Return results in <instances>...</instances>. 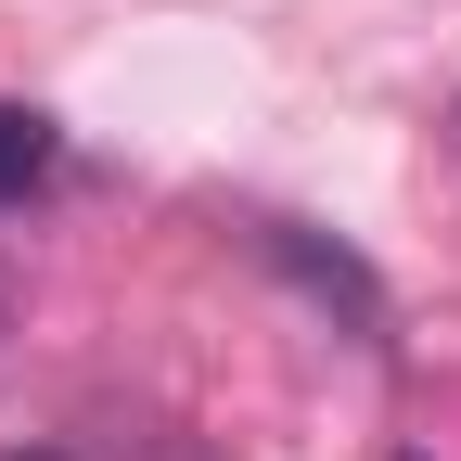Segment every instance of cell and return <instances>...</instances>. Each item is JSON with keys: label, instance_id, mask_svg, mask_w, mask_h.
Segmentation results:
<instances>
[{"label": "cell", "instance_id": "1", "mask_svg": "<svg viewBox=\"0 0 461 461\" xmlns=\"http://www.w3.org/2000/svg\"><path fill=\"white\" fill-rule=\"evenodd\" d=\"M269 257L295 269V282H308L321 308H346V333H359V346H384V333H397V308H384V282H372L359 257H346V244H321V230H295V218H282V230H269Z\"/></svg>", "mask_w": 461, "mask_h": 461}, {"label": "cell", "instance_id": "3", "mask_svg": "<svg viewBox=\"0 0 461 461\" xmlns=\"http://www.w3.org/2000/svg\"><path fill=\"white\" fill-rule=\"evenodd\" d=\"M0 461H65V448H0Z\"/></svg>", "mask_w": 461, "mask_h": 461}, {"label": "cell", "instance_id": "5", "mask_svg": "<svg viewBox=\"0 0 461 461\" xmlns=\"http://www.w3.org/2000/svg\"><path fill=\"white\" fill-rule=\"evenodd\" d=\"M397 461H436V448H397Z\"/></svg>", "mask_w": 461, "mask_h": 461}, {"label": "cell", "instance_id": "4", "mask_svg": "<svg viewBox=\"0 0 461 461\" xmlns=\"http://www.w3.org/2000/svg\"><path fill=\"white\" fill-rule=\"evenodd\" d=\"M448 141H461V103H448Z\"/></svg>", "mask_w": 461, "mask_h": 461}, {"label": "cell", "instance_id": "2", "mask_svg": "<svg viewBox=\"0 0 461 461\" xmlns=\"http://www.w3.org/2000/svg\"><path fill=\"white\" fill-rule=\"evenodd\" d=\"M51 154H65L51 115H39V103H0V205H26V193L51 180Z\"/></svg>", "mask_w": 461, "mask_h": 461}]
</instances>
